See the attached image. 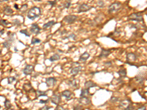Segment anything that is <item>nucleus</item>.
<instances>
[{
    "mask_svg": "<svg viewBox=\"0 0 147 110\" xmlns=\"http://www.w3.org/2000/svg\"><path fill=\"white\" fill-rule=\"evenodd\" d=\"M41 14V10L38 7H33L29 10L27 12V18L30 20H35L38 18Z\"/></svg>",
    "mask_w": 147,
    "mask_h": 110,
    "instance_id": "f257e3e1",
    "label": "nucleus"
},
{
    "mask_svg": "<svg viewBox=\"0 0 147 110\" xmlns=\"http://www.w3.org/2000/svg\"><path fill=\"white\" fill-rule=\"evenodd\" d=\"M122 7V4L121 2L116 1L112 3L108 7V12L109 13H116L118 12Z\"/></svg>",
    "mask_w": 147,
    "mask_h": 110,
    "instance_id": "f03ea898",
    "label": "nucleus"
},
{
    "mask_svg": "<svg viewBox=\"0 0 147 110\" xmlns=\"http://www.w3.org/2000/svg\"><path fill=\"white\" fill-rule=\"evenodd\" d=\"M129 19L136 21H143V15L140 12H135L129 16Z\"/></svg>",
    "mask_w": 147,
    "mask_h": 110,
    "instance_id": "7ed1b4c3",
    "label": "nucleus"
},
{
    "mask_svg": "<svg viewBox=\"0 0 147 110\" xmlns=\"http://www.w3.org/2000/svg\"><path fill=\"white\" fill-rule=\"evenodd\" d=\"M77 16L75 15H68L64 17L63 18L64 21H66L68 24H73L77 21Z\"/></svg>",
    "mask_w": 147,
    "mask_h": 110,
    "instance_id": "20e7f679",
    "label": "nucleus"
},
{
    "mask_svg": "<svg viewBox=\"0 0 147 110\" xmlns=\"http://www.w3.org/2000/svg\"><path fill=\"white\" fill-rule=\"evenodd\" d=\"M91 8H92L91 6H90V5H88V4L84 3V4H82L80 5L79 9H78V12L80 13V12H88V11H89Z\"/></svg>",
    "mask_w": 147,
    "mask_h": 110,
    "instance_id": "39448f33",
    "label": "nucleus"
},
{
    "mask_svg": "<svg viewBox=\"0 0 147 110\" xmlns=\"http://www.w3.org/2000/svg\"><path fill=\"white\" fill-rule=\"evenodd\" d=\"M33 71H34V66L32 65H27L23 70V73L26 76L30 75Z\"/></svg>",
    "mask_w": 147,
    "mask_h": 110,
    "instance_id": "423d86ee",
    "label": "nucleus"
},
{
    "mask_svg": "<svg viewBox=\"0 0 147 110\" xmlns=\"http://www.w3.org/2000/svg\"><path fill=\"white\" fill-rule=\"evenodd\" d=\"M79 102L81 105L87 106L91 104V100L87 96H80L79 99Z\"/></svg>",
    "mask_w": 147,
    "mask_h": 110,
    "instance_id": "0eeeda50",
    "label": "nucleus"
},
{
    "mask_svg": "<svg viewBox=\"0 0 147 110\" xmlns=\"http://www.w3.org/2000/svg\"><path fill=\"white\" fill-rule=\"evenodd\" d=\"M30 31L32 33H34L35 35H38V34H39L40 29L37 24H32L30 27Z\"/></svg>",
    "mask_w": 147,
    "mask_h": 110,
    "instance_id": "6e6552de",
    "label": "nucleus"
},
{
    "mask_svg": "<svg viewBox=\"0 0 147 110\" xmlns=\"http://www.w3.org/2000/svg\"><path fill=\"white\" fill-rule=\"evenodd\" d=\"M56 82H57V80H56L55 78H54V77H49V78L46 79V84L47 87H52V86H54L55 85Z\"/></svg>",
    "mask_w": 147,
    "mask_h": 110,
    "instance_id": "1a4fd4ad",
    "label": "nucleus"
},
{
    "mask_svg": "<svg viewBox=\"0 0 147 110\" xmlns=\"http://www.w3.org/2000/svg\"><path fill=\"white\" fill-rule=\"evenodd\" d=\"M68 84L73 88H77L80 85V82L77 79H72L68 82Z\"/></svg>",
    "mask_w": 147,
    "mask_h": 110,
    "instance_id": "9d476101",
    "label": "nucleus"
},
{
    "mask_svg": "<svg viewBox=\"0 0 147 110\" xmlns=\"http://www.w3.org/2000/svg\"><path fill=\"white\" fill-rule=\"evenodd\" d=\"M60 100H61V98H60V97L59 96H57V95H54L52 97V98H51V101L54 104H55V105H59V104H60Z\"/></svg>",
    "mask_w": 147,
    "mask_h": 110,
    "instance_id": "9b49d317",
    "label": "nucleus"
},
{
    "mask_svg": "<svg viewBox=\"0 0 147 110\" xmlns=\"http://www.w3.org/2000/svg\"><path fill=\"white\" fill-rule=\"evenodd\" d=\"M136 59H137V57L134 53H129L127 55V60L129 62H134V61H135Z\"/></svg>",
    "mask_w": 147,
    "mask_h": 110,
    "instance_id": "f8f14e48",
    "label": "nucleus"
},
{
    "mask_svg": "<svg viewBox=\"0 0 147 110\" xmlns=\"http://www.w3.org/2000/svg\"><path fill=\"white\" fill-rule=\"evenodd\" d=\"M81 70H82V67H81V66L74 67V68H72L71 70V74L73 76H76Z\"/></svg>",
    "mask_w": 147,
    "mask_h": 110,
    "instance_id": "ddd939ff",
    "label": "nucleus"
},
{
    "mask_svg": "<svg viewBox=\"0 0 147 110\" xmlns=\"http://www.w3.org/2000/svg\"><path fill=\"white\" fill-rule=\"evenodd\" d=\"M130 101L129 100H124V101H122L120 104L119 105V108L120 109H127V107L130 105Z\"/></svg>",
    "mask_w": 147,
    "mask_h": 110,
    "instance_id": "4468645a",
    "label": "nucleus"
},
{
    "mask_svg": "<svg viewBox=\"0 0 147 110\" xmlns=\"http://www.w3.org/2000/svg\"><path fill=\"white\" fill-rule=\"evenodd\" d=\"M61 96L66 98V100H70L71 98V97L72 96V93L70 90H65L61 93Z\"/></svg>",
    "mask_w": 147,
    "mask_h": 110,
    "instance_id": "2eb2a0df",
    "label": "nucleus"
},
{
    "mask_svg": "<svg viewBox=\"0 0 147 110\" xmlns=\"http://www.w3.org/2000/svg\"><path fill=\"white\" fill-rule=\"evenodd\" d=\"M110 54V50H107V49H102L99 57V58H101V57H107Z\"/></svg>",
    "mask_w": 147,
    "mask_h": 110,
    "instance_id": "dca6fc26",
    "label": "nucleus"
},
{
    "mask_svg": "<svg viewBox=\"0 0 147 110\" xmlns=\"http://www.w3.org/2000/svg\"><path fill=\"white\" fill-rule=\"evenodd\" d=\"M3 12H4V13L6 15H12L13 12V10H12L11 7H9V6H5V7H4Z\"/></svg>",
    "mask_w": 147,
    "mask_h": 110,
    "instance_id": "f3484780",
    "label": "nucleus"
},
{
    "mask_svg": "<svg viewBox=\"0 0 147 110\" xmlns=\"http://www.w3.org/2000/svg\"><path fill=\"white\" fill-rule=\"evenodd\" d=\"M85 88L89 89V88H91V87H96V85L95 83H94L92 81H87V82L85 83Z\"/></svg>",
    "mask_w": 147,
    "mask_h": 110,
    "instance_id": "a211bd4d",
    "label": "nucleus"
},
{
    "mask_svg": "<svg viewBox=\"0 0 147 110\" xmlns=\"http://www.w3.org/2000/svg\"><path fill=\"white\" fill-rule=\"evenodd\" d=\"M23 88L24 90L26 91V92H30L32 90H34V89L32 88V87L31 86V85L29 83H27V84H24V86H23Z\"/></svg>",
    "mask_w": 147,
    "mask_h": 110,
    "instance_id": "6ab92c4d",
    "label": "nucleus"
},
{
    "mask_svg": "<svg viewBox=\"0 0 147 110\" xmlns=\"http://www.w3.org/2000/svg\"><path fill=\"white\" fill-rule=\"evenodd\" d=\"M90 57V54L88 52H84L80 57V61H86Z\"/></svg>",
    "mask_w": 147,
    "mask_h": 110,
    "instance_id": "aec40b11",
    "label": "nucleus"
},
{
    "mask_svg": "<svg viewBox=\"0 0 147 110\" xmlns=\"http://www.w3.org/2000/svg\"><path fill=\"white\" fill-rule=\"evenodd\" d=\"M54 24H55L54 21H49V22L44 24L43 25V29H48V28H49V27H52Z\"/></svg>",
    "mask_w": 147,
    "mask_h": 110,
    "instance_id": "412c9836",
    "label": "nucleus"
},
{
    "mask_svg": "<svg viewBox=\"0 0 147 110\" xmlns=\"http://www.w3.org/2000/svg\"><path fill=\"white\" fill-rule=\"evenodd\" d=\"M60 58V55L57 54H54L53 56H52V57L49 58V60H50V61L54 62V61H57V60H59Z\"/></svg>",
    "mask_w": 147,
    "mask_h": 110,
    "instance_id": "4be33fe9",
    "label": "nucleus"
},
{
    "mask_svg": "<svg viewBox=\"0 0 147 110\" xmlns=\"http://www.w3.org/2000/svg\"><path fill=\"white\" fill-rule=\"evenodd\" d=\"M118 73L119 75L121 76V77H125L127 76V71L125 69H121L118 71Z\"/></svg>",
    "mask_w": 147,
    "mask_h": 110,
    "instance_id": "5701e85b",
    "label": "nucleus"
},
{
    "mask_svg": "<svg viewBox=\"0 0 147 110\" xmlns=\"http://www.w3.org/2000/svg\"><path fill=\"white\" fill-rule=\"evenodd\" d=\"M88 94H89L88 89H87V88H85V89H82V90H81L80 96H87Z\"/></svg>",
    "mask_w": 147,
    "mask_h": 110,
    "instance_id": "b1692460",
    "label": "nucleus"
},
{
    "mask_svg": "<svg viewBox=\"0 0 147 110\" xmlns=\"http://www.w3.org/2000/svg\"><path fill=\"white\" fill-rule=\"evenodd\" d=\"M27 7H28L27 4H24L21 5V8H20V9H18V10H20L21 13H24V12H26V10H27Z\"/></svg>",
    "mask_w": 147,
    "mask_h": 110,
    "instance_id": "393cba45",
    "label": "nucleus"
},
{
    "mask_svg": "<svg viewBox=\"0 0 147 110\" xmlns=\"http://www.w3.org/2000/svg\"><path fill=\"white\" fill-rule=\"evenodd\" d=\"M4 107H5V108L7 110H9V109L11 108L12 106H11L10 101L9 100H5V101H4Z\"/></svg>",
    "mask_w": 147,
    "mask_h": 110,
    "instance_id": "a878e982",
    "label": "nucleus"
},
{
    "mask_svg": "<svg viewBox=\"0 0 147 110\" xmlns=\"http://www.w3.org/2000/svg\"><path fill=\"white\" fill-rule=\"evenodd\" d=\"M3 46L7 48V49H10V46H11V42H9V40H7V41H4L3 43Z\"/></svg>",
    "mask_w": 147,
    "mask_h": 110,
    "instance_id": "bb28decb",
    "label": "nucleus"
},
{
    "mask_svg": "<svg viewBox=\"0 0 147 110\" xmlns=\"http://www.w3.org/2000/svg\"><path fill=\"white\" fill-rule=\"evenodd\" d=\"M135 80H136L139 84H142V83L144 82V79L143 77L140 76H138L135 77Z\"/></svg>",
    "mask_w": 147,
    "mask_h": 110,
    "instance_id": "cd10ccee",
    "label": "nucleus"
},
{
    "mask_svg": "<svg viewBox=\"0 0 147 110\" xmlns=\"http://www.w3.org/2000/svg\"><path fill=\"white\" fill-rule=\"evenodd\" d=\"M37 96H38V97H40V96H46V92H43V91H40V90H38L37 92Z\"/></svg>",
    "mask_w": 147,
    "mask_h": 110,
    "instance_id": "c85d7f7f",
    "label": "nucleus"
},
{
    "mask_svg": "<svg viewBox=\"0 0 147 110\" xmlns=\"http://www.w3.org/2000/svg\"><path fill=\"white\" fill-rule=\"evenodd\" d=\"M9 24L10 23L8 21H7L6 20H0V24L3 26H6L9 25Z\"/></svg>",
    "mask_w": 147,
    "mask_h": 110,
    "instance_id": "c756f323",
    "label": "nucleus"
},
{
    "mask_svg": "<svg viewBox=\"0 0 147 110\" xmlns=\"http://www.w3.org/2000/svg\"><path fill=\"white\" fill-rule=\"evenodd\" d=\"M20 33H21V34H24V35H25L26 36H27V37H29L30 36V35L29 34H28V32H27V29H21V30H20Z\"/></svg>",
    "mask_w": 147,
    "mask_h": 110,
    "instance_id": "7c9ffc66",
    "label": "nucleus"
},
{
    "mask_svg": "<svg viewBox=\"0 0 147 110\" xmlns=\"http://www.w3.org/2000/svg\"><path fill=\"white\" fill-rule=\"evenodd\" d=\"M40 43V40H39L38 38H33L31 41L32 44H35V43Z\"/></svg>",
    "mask_w": 147,
    "mask_h": 110,
    "instance_id": "2f4dec72",
    "label": "nucleus"
},
{
    "mask_svg": "<svg viewBox=\"0 0 147 110\" xmlns=\"http://www.w3.org/2000/svg\"><path fill=\"white\" fill-rule=\"evenodd\" d=\"M15 81V77H9L7 79V82H8V84H12L13 82Z\"/></svg>",
    "mask_w": 147,
    "mask_h": 110,
    "instance_id": "473e14b6",
    "label": "nucleus"
},
{
    "mask_svg": "<svg viewBox=\"0 0 147 110\" xmlns=\"http://www.w3.org/2000/svg\"><path fill=\"white\" fill-rule=\"evenodd\" d=\"M70 6H71V3H70V1H67L66 3L63 4V7H64L65 8H66V9L69 8Z\"/></svg>",
    "mask_w": 147,
    "mask_h": 110,
    "instance_id": "72a5a7b5",
    "label": "nucleus"
},
{
    "mask_svg": "<svg viewBox=\"0 0 147 110\" xmlns=\"http://www.w3.org/2000/svg\"><path fill=\"white\" fill-rule=\"evenodd\" d=\"M82 108H83V107L82 106V105H77V106H75L74 107V110H82Z\"/></svg>",
    "mask_w": 147,
    "mask_h": 110,
    "instance_id": "f704fd0d",
    "label": "nucleus"
},
{
    "mask_svg": "<svg viewBox=\"0 0 147 110\" xmlns=\"http://www.w3.org/2000/svg\"><path fill=\"white\" fill-rule=\"evenodd\" d=\"M98 6H99V7H104V6H105L104 1H99L98 2Z\"/></svg>",
    "mask_w": 147,
    "mask_h": 110,
    "instance_id": "c9c22d12",
    "label": "nucleus"
},
{
    "mask_svg": "<svg viewBox=\"0 0 147 110\" xmlns=\"http://www.w3.org/2000/svg\"><path fill=\"white\" fill-rule=\"evenodd\" d=\"M110 101H111L112 102H116V101H118V98H116V97H112Z\"/></svg>",
    "mask_w": 147,
    "mask_h": 110,
    "instance_id": "e433bc0d",
    "label": "nucleus"
},
{
    "mask_svg": "<svg viewBox=\"0 0 147 110\" xmlns=\"http://www.w3.org/2000/svg\"><path fill=\"white\" fill-rule=\"evenodd\" d=\"M48 3H49V4H50V5H52V6H54V5L56 4V1H48Z\"/></svg>",
    "mask_w": 147,
    "mask_h": 110,
    "instance_id": "4c0bfd02",
    "label": "nucleus"
},
{
    "mask_svg": "<svg viewBox=\"0 0 147 110\" xmlns=\"http://www.w3.org/2000/svg\"><path fill=\"white\" fill-rule=\"evenodd\" d=\"M50 109H51V107L49 106H45L43 108H40V110H50Z\"/></svg>",
    "mask_w": 147,
    "mask_h": 110,
    "instance_id": "58836bf2",
    "label": "nucleus"
},
{
    "mask_svg": "<svg viewBox=\"0 0 147 110\" xmlns=\"http://www.w3.org/2000/svg\"><path fill=\"white\" fill-rule=\"evenodd\" d=\"M126 110H133V105H132V104H130V105L127 107Z\"/></svg>",
    "mask_w": 147,
    "mask_h": 110,
    "instance_id": "ea45409f",
    "label": "nucleus"
},
{
    "mask_svg": "<svg viewBox=\"0 0 147 110\" xmlns=\"http://www.w3.org/2000/svg\"><path fill=\"white\" fill-rule=\"evenodd\" d=\"M14 22H15L17 25H19V24H21V23L19 22V21H18V20H14Z\"/></svg>",
    "mask_w": 147,
    "mask_h": 110,
    "instance_id": "a19ab883",
    "label": "nucleus"
},
{
    "mask_svg": "<svg viewBox=\"0 0 147 110\" xmlns=\"http://www.w3.org/2000/svg\"><path fill=\"white\" fill-rule=\"evenodd\" d=\"M47 102H48V101H43V100H40V103H44L45 104V103H47Z\"/></svg>",
    "mask_w": 147,
    "mask_h": 110,
    "instance_id": "79ce46f5",
    "label": "nucleus"
},
{
    "mask_svg": "<svg viewBox=\"0 0 147 110\" xmlns=\"http://www.w3.org/2000/svg\"><path fill=\"white\" fill-rule=\"evenodd\" d=\"M146 109V107H144V106H143V107H139L138 108V110H145Z\"/></svg>",
    "mask_w": 147,
    "mask_h": 110,
    "instance_id": "37998d69",
    "label": "nucleus"
},
{
    "mask_svg": "<svg viewBox=\"0 0 147 110\" xmlns=\"http://www.w3.org/2000/svg\"><path fill=\"white\" fill-rule=\"evenodd\" d=\"M10 33H11V32H7V35H10ZM13 36H14V35L13 34V35H12V37H13Z\"/></svg>",
    "mask_w": 147,
    "mask_h": 110,
    "instance_id": "c03bdc74",
    "label": "nucleus"
},
{
    "mask_svg": "<svg viewBox=\"0 0 147 110\" xmlns=\"http://www.w3.org/2000/svg\"><path fill=\"white\" fill-rule=\"evenodd\" d=\"M14 7H15L17 10H18V5H17V4H15V5H14Z\"/></svg>",
    "mask_w": 147,
    "mask_h": 110,
    "instance_id": "a18cd8bd",
    "label": "nucleus"
},
{
    "mask_svg": "<svg viewBox=\"0 0 147 110\" xmlns=\"http://www.w3.org/2000/svg\"><path fill=\"white\" fill-rule=\"evenodd\" d=\"M8 1V0H0V1H1V2H3V1Z\"/></svg>",
    "mask_w": 147,
    "mask_h": 110,
    "instance_id": "49530a36",
    "label": "nucleus"
},
{
    "mask_svg": "<svg viewBox=\"0 0 147 110\" xmlns=\"http://www.w3.org/2000/svg\"><path fill=\"white\" fill-rule=\"evenodd\" d=\"M144 96H146V97H147V92H146V93H144Z\"/></svg>",
    "mask_w": 147,
    "mask_h": 110,
    "instance_id": "de8ad7c7",
    "label": "nucleus"
},
{
    "mask_svg": "<svg viewBox=\"0 0 147 110\" xmlns=\"http://www.w3.org/2000/svg\"><path fill=\"white\" fill-rule=\"evenodd\" d=\"M66 1H71V0H66Z\"/></svg>",
    "mask_w": 147,
    "mask_h": 110,
    "instance_id": "09e8293b",
    "label": "nucleus"
},
{
    "mask_svg": "<svg viewBox=\"0 0 147 110\" xmlns=\"http://www.w3.org/2000/svg\"><path fill=\"white\" fill-rule=\"evenodd\" d=\"M0 108H1V106H0Z\"/></svg>",
    "mask_w": 147,
    "mask_h": 110,
    "instance_id": "8fccbe9b",
    "label": "nucleus"
}]
</instances>
